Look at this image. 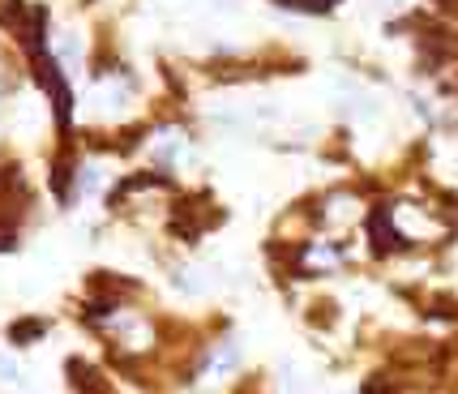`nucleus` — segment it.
<instances>
[{"label": "nucleus", "instance_id": "1", "mask_svg": "<svg viewBox=\"0 0 458 394\" xmlns=\"http://www.w3.org/2000/svg\"><path fill=\"white\" fill-rule=\"evenodd\" d=\"M283 4H300V9H330L335 0H283Z\"/></svg>", "mask_w": 458, "mask_h": 394}, {"label": "nucleus", "instance_id": "2", "mask_svg": "<svg viewBox=\"0 0 458 394\" xmlns=\"http://www.w3.org/2000/svg\"><path fill=\"white\" fill-rule=\"evenodd\" d=\"M0 377H4V381H18V364L4 360V355H0Z\"/></svg>", "mask_w": 458, "mask_h": 394}]
</instances>
